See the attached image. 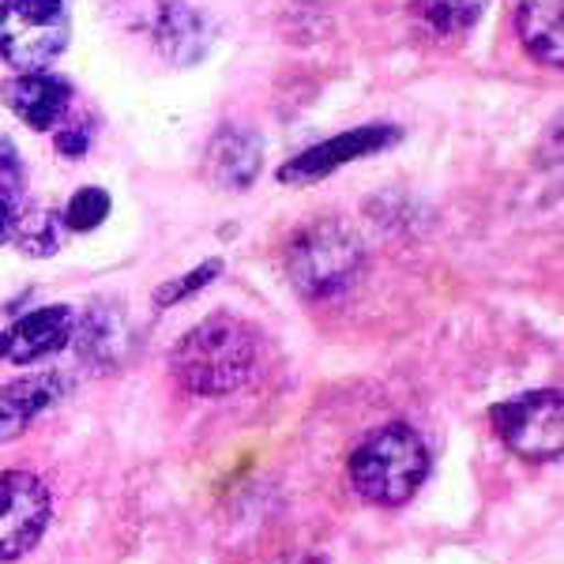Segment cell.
<instances>
[{"label":"cell","instance_id":"19","mask_svg":"<svg viewBox=\"0 0 564 564\" xmlns=\"http://www.w3.org/2000/svg\"><path fill=\"white\" fill-rule=\"evenodd\" d=\"M53 148H57V154H65V159H79V154L90 151V129L87 124L57 129V135H53Z\"/></svg>","mask_w":564,"mask_h":564},{"label":"cell","instance_id":"16","mask_svg":"<svg viewBox=\"0 0 564 564\" xmlns=\"http://www.w3.org/2000/svg\"><path fill=\"white\" fill-rule=\"evenodd\" d=\"M417 15L441 34H459L486 15L489 0H414Z\"/></svg>","mask_w":564,"mask_h":564},{"label":"cell","instance_id":"1","mask_svg":"<svg viewBox=\"0 0 564 564\" xmlns=\"http://www.w3.org/2000/svg\"><path fill=\"white\" fill-rule=\"evenodd\" d=\"M260 332L241 316L215 313L196 327H188L185 335L170 350V372L177 377V384L193 395L218 399L234 395L257 377L260 369Z\"/></svg>","mask_w":564,"mask_h":564},{"label":"cell","instance_id":"7","mask_svg":"<svg viewBox=\"0 0 564 564\" xmlns=\"http://www.w3.org/2000/svg\"><path fill=\"white\" fill-rule=\"evenodd\" d=\"M399 135H403V129L384 124V121L361 124V129H347L339 135H327V140L313 143V148H305L302 154H294V159L282 162L279 181L282 185H316V181L339 174V170L350 166V162L395 148Z\"/></svg>","mask_w":564,"mask_h":564},{"label":"cell","instance_id":"20","mask_svg":"<svg viewBox=\"0 0 564 564\" xmlns=\"http://www.w3.org/2000/svg\"><path fill=\"white\" fill-rule=\"evenodd\" d=\"M15 196L8 193V188H0V245L8 241V234H12V218H15Z\"/></svg>","mask_w":564,"mask_h":564},{"label":"cell","instance_id":"13","mask_svg":"<svg viewBox=\"0 0 564 564\" xmlns=\"http://www.w3.org/2000/svg\"><path fill=\"white\" fill-rule=\"evenodd\" d=\"M65 391V377L57 372H31L0 388V444L15 441L50 411Z\"/></svg>","mask_w":564,"mask_h":564},{"label":"cell","instance_id":"2","mask_svg":"<svg viewBox=\"0 0 564 564\" xmlns=\"http://www.w3.org/2000/svg\"><path fill=\"white\" fill-rule=\"evenodd\" d=\"M347 475L366 505L403 508L430 478V448L411 422H388L361 436L350 452Z\"/></svg>","mask_w":564,"mask_h":564},{"label":"cell","instance_id":"8","mask_svg":"<svg viewBox=\"0 0 564 564\" xmlns=\"http://www.w3.org/2000/svg\"><path fill=\"white\" fill-rule=\"evenodd\" d=\"M72 84L57 72H15L0 84V102L12 109L15 121H23L31 132H53L72 109Z\"/></svg>","mask_w":564,"mask_h":564},{"label":"cell","instance_id":"17","mask_svg":"<svg viewBox=\"0 0 564 564\" xmlns=\"http://www.w3.org/2000/svg\"><path fill=\"white\" fill-rule=\"evenodd\" d=\"M109 212H113V199H109L106 188L87 185V188H76V193H72L65 212H61V223H65L68 234H90L106 223Z\"/></svg>","mask_w":564,"mask_h":564},{"label":"cell","instance_id":"3","mask_svg":"<svg viewBox=\"0 0 564 564\" xmlns=\"http://www.w3.org/2000/svg\"><path fill=\"white\" fill-rule=\"evenodd\" d=\"M366 271V245L347 218H316L302 226L286 245V275L290 286L308 302L347 294Z\"/></svg>","mask_w":564,"mask_h":564},{"label":"cell","instance_id":"15","mask_svg":"<svg viewBox=\"0 0 564 564\" xmlns=\"http://www.w3.org/2000/svg\"><path fill=\"white\" fill-rule=\"evenodd\" d=\"M65 223H61V212L53 207H23L12 218V234L8 241H15V249L31 260H45L65 245Z\"/></svg>","mask_w":564,"mask_h":564},{"label":"cell","instance_id":"6","mask_svg":"<svg viewBox=\"0 0 564 564\" xmlns=\"http://www.w3.org/2000/svg\"><path fill=\"white\" fill-rule=\"evenodd\" d=\"M53 520L50 489L31 470H0V564L26 557Z\"/></svg>","mask_w":564,"mask_h":564},{"label":"cell","instance_id":"5","mask_svg":"<svg viewBox=\"0 0 564 564\" xmlns=\"http://www.w3.org/2000/svg\"><path fill=\"white\" fill-rule=\"evenodd\" d=\"M494 430L512 456L527 463H553L564 452V395L557 388L523 391L494 411Z\"/></svg>","mask_w":564,"mask_h":564},{"label":"cell","instance_id":"12","mask_svg":"<svg viewBox=\"0 0 564 564\" xmlns=\"http://www.w3.org/2000/svg\"><path fill=\"white\" fill-rule=\"evenodd\" d=\"M72 343H76L84 366L113 369L124 358V350H129V316H124V305L117 302L87 305V313L76 321Z\"/></svg>","mask_w":564,"mask_h":564},{"label":"cell","instance_id":"9","mask_svg":"<svg viewBox=\"0 0 564 564\" xmlns=\"http://www.w3.org/2000/svg\"><path fill=\"white\" fill-rule=\"evenodd\" d=\"M76 332V313L68 305H42L23 313L20 321L0 335V358L12 366H34L61 354Z\"/></svg>","mask_w":564,"mask_h":564},{"label":"cell","instance_id":"4","mask_svg":"<svg viewBox=\"0 0 564 564\" xmlns=\"http://www.w3.org/2000/svg\"><path fill=\"white\" fill-rule=\"evenodd\" d=\"M68 39L65 0H0V61L12 72H45Z\"/></svg>","mask_w":564,"mask_h":564},{"label":"cell","instance_id":"10","mask_svg":"<svg viewBox=\"0 0 564 564\" xmlns=\"http://www.w3.org/2000/svg\"><path fill=\"white\" fill-rule=\"evenodd\" d=\"M263 170V143L252 129L223 124L204 151V177L223 193H245Z\"/></svg>","mask_w":564,"mask_h":564},{"label":"cell","instance_id":"11","mask_svg":"<svg viewBox=\"0 0 564 564\" xmlns=\"http://www.w3.org/2000/svg\"><path fill=\"white\" fill-rule=\"evenodd\" d=\"M143 26L170 65H193L212 45V23L188 0H159Z\"/></svg>","mask_w":564,"mask_h":564},{"label":"cell","instance_id":"18","mask_svg":"<svg viewBox=\"0 0 564 564\" xmlns=\"http://www.w3.org/2000/svg\"><path fill=\"white\" fill-rule=\"evenodd\" d=\"M223 275V260H204V263H196L193 271H185L181 279H170V282H162L159 290H154V305L159 308H174L181 302H188V297H196L199 290H207L212 282Z\"/></svg>","mask_w":564,"mask_h":564},{"label":"cell","instance_id":"14","mask_svg":"<svg viewBox=\"0 0 564 564\" xmlns=\"http://www.w3.org/2000/svg\"><path fill=\"white\" fill-rule=\"evenodd\" d=\"M516 34L539 65H564V0H523L516 12Z\"/></svg>","mask_w":564,"mask_h":564}]
</instances>
